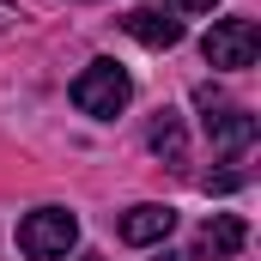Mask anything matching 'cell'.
<instances>
[{"label":"cell","instance_id":"277c9868","mask_svg":"<svg viewBox=\"0 0 261 261\" xmlns=\"http://www.w3.org/2000/svg\"><path fill=\"white\" fill-rule=\"evenodd\" d=\"M195 103L206 110V140H213L219 152H231V158H237V152L255 140V116H249V110H231V103H225L213 85H200V91H195Z\"/></svg>","mask_w":261,"mask_h":261},{"label":"cell","instance_id":"6da1fadb","mask_svg":"<svg viewBox=\"0 0 261 261\" xmlns=\"http://www.w3.org/2000/svg\"><path fill=\"white\" fill-rule=\"evenodd\" d=\"M134 97V79L122 61H91L79 79H73V103L85 110V116H97V122H116L122 110H128Z\"/></svg>","mask_w":261,"mask_h":261},{"label":"cell","instance_id":"8fae6325","mask_svg":"<svg viewBox=\"0 0 261 261\" xmlns=\"http://www.w3.org/2000/svg\"><path fill=\"white\" fill-rule=\"evenodd\" d=\"M158 261H189V255H170V249H164V255H158Z\"/></svg>","mask_w":261,"mask_h":261},{"label":"cell","instance_id":"8992f818","mask_svg":"<svg viewBox=\"0 0 261 261\" xmlns=\"http://www.w3.org/2000/svg\"><path fill=\"white\" fill-rule=\"evenodd\" d=\"M122 31H128L134 43H146V49H176L182 43V18H164L158 6H134L128 18H122Z\"/></svg>","mask_w":261,"mask_h":261},{"label":"cell","instance_id":"5b68a950","mask_svg":"<svg viewBox=\"0 0 261 261\" xmlns=\"http://www.w3.org/2000/svg\"><path fill=\"white\" fill-rule=\"evenodd\" d=\"M122 243H134V249H152V243H164L170 231H176V206H158V200H140V206H128L122 213Z\"/></svg>","mask_w":261,"mask_h":261},{"label":"cell","instance_id":"3957f363","mask_svg":"<svg viewBox=\"0 0 261 261\" xmlns=\"http://www.w3.org/2000/svg\"><path fill=\"white\" fill-rule=\"evenodd\" d=\"M200 55H206V67H255V55H261V24H255V18H219V24L206 31Z\"/></svg>","mask_w":261,"mask_h":261},{"label":"cell","instance_id":"ba28073f","mask_svg":"<svg viewBox=\"0 0 261 261\" xmlns=\"http://www.w3.org/2000/svg\"><path fill=\"white\" fill-rule=\"evenodd\" d=\"M146 140H152V152H158L164 164H182V158H189V134H182V122H176L170 110H158V122H152Z\"/></svg>","mask_w":261,"mask_h":261},{"label":"cell","instance_id":"52a82bcc","mask_svg":"<svg viewBox=\"0 0 261 261\" xmlns=\"http://www.w3.org/2000/svg\"><path fill=\"white\" fill-rule=\"evenodd\" d=\"M243 243H249V231H243V219H237V213H213V219L200 225V255H206V261L243 255Z\"/></svg>","mask_w":261,"mask_h":261},{"label":"cell","instance_id":"7a4b0ae2","mask_svg":"<svg viewBox=\"0 0 261 261\" xmlns=\"http://www.w3.org/2000/svg\"><path fill=\"white\" fill-rule=\"evenodd\" d=\"M73 243H79V219L67 206H37L18 219V249L31 261H61Z\"/></svg>","mask_w":261,"mask_h":261},{"label":"cell","instance_id":"9c48e42d","mask_svg":"<svg viewBox=\"0 0 261 261\" xmlns=\"http://www.w3.org/2000/svg\"><path fill=\"white\" fill-rule=\"evenodd\" d=\"M170 6H176V12H213L219 0H170Z\"/></svg>","mask_w":261,"mask_h":261},{"label":"cell","instance_id":"30bf717a","mask_svg":"<svg viewBox=\"0 0 261 261\" xmlns=\"http://www.w3.org/2000/svg\"><path fill=\"white\" fill-rule=\"evenodd\" d=\"M79 261H103V255H97V249H85V255H79Z\"/></svg>","mask_w":261,"mask_h":261}]
</instances>
